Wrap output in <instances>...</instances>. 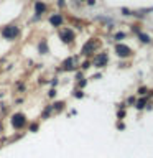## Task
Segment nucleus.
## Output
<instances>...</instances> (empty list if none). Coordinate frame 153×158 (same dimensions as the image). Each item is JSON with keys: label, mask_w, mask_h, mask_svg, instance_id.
Segmentation results:
<instances>
[{"label": "nucleus", "mask_w": 153, "mask_h": 158, "mask_svg": "<svg viewBox=\"0 0 153 158\" xmlns=\"http://www.w3.org/2000/svg\"><path fill=\"white\" fill-rule=\"evenodd\" d=\"M10 123H12V127L15 130H23V128L28 125V118L23 112H15V114H12V117H10Z\"/></svg>", "instance_id": "obj_1"}, {"label": "nucleus", "mask_w": 153, "mask_h": 158, "mask_svg": "<svg viewBox=\"0 0 153 158\" xmlns=\"http://www.w3.org/2000/svg\"><path fill=\"white\" fill-rule=\"evenodd\" d=\"M0 35H2V38L7 40V41H13V40H17L18 35H20V27H17V25H5V27L0 30Z\"/></svg>", "instance_id": "obj_2"}, {"label": "nucleus", "mask_w": 153, "mask_h": 158, "mask_svg": "<svg viewBox=\"0 0 153 158\" xmlns=\"http://www.w3.org/2000/svg\"><path fill=\"white\" fill-rule=\"evenodd\" d=\"M59 38H61V41L64 44H71L74 41V31L71 28H63L61 31H59Z\"/></svg>", "instance_id": "obj_3"}, {"label": "nucleus", "mask_w": 153, "mask_h": 158, "mask_svg": "<svg viewBox=\"0 0 153 158\" xmlns=\"http://www.w3.org/2000/svg\"><path fill=\"white\" fill-rule=\"evenodd\" d=\"M33 12H35V17L36 18L43 17V15L48 12V5L44 3L43 0H36V2H35V7H33Z\"/></svg>", "instance_id": "obj_4"}, {"label": "nucleus", "mask_w": 153, "mask_h": 158, "mask_svg": "<svg viewBox=\"0 0 153 158\" xmlns=\"http://www.w3.org/2000/svg\"><path fill=\"white\" fill-rule=\"evenodd\" d=\"M96 48H97V41H96V40H89V41L82 46L81 53L84 54V56H87V54H91V53L96 51Z\"/></svg>", "instance_id": "obj_5"}, {"label": "nucleus", "mask_w": 153, "mask_h": 158, "mask_svg": "<svg viewBox=\"0 0 153 158\" xmlns=\"http://www.w3.org/2000/svg\"><path fill=\"white\" fill-rule=\"evenodd\" d=\"M115 53H117V56H120V58H127V56H130V53H132V49L127 46V44H115Z\"/></svg>", "instance_id": "obj_6"}, {"label": "nucleus", "mask_w": 153, "mask_h": 158, "mask_svg": "<svg viewBox=\"0 0 153 158\" xmlns=\"http://www.w3.org/2000/svg\"><path fill=\"white\" fill-rule=\"evenodd\" d=\"M48 20H49V25H51V27H54V28H59V27L63 25V22H64V18H63L61 13H53Z\"/></svg>", "instance_id": "obj_7"}, {"label": "nucleus", "mask_w": 153, "mask_h": 158, "mask_svg": "<svg viewBox=\"0 0 153 158\" xmlns=\"http://www.w3.org/2000/svg\"><path fill=\"white\" fill-rule=\"evenodd\" d=\"M107 59H109L107 54H105V53H101V54H97V56L94 58L92 64H94L96 68H102V66H105V64H107Z\"/></svg>", "instance_id": "obj_8"}, {"label": "nucleus", "mask_w": 153, "mask_h": 158, "mask_svg": "<svg viewBox=\"0 0 153 158\" xmlns=\"http://www.w3.org/2000/svg\"><path fill=\"white\" fill-rule=\"evenodd\" d=\"M74 64H76V59L74 58H68L63 61V69L64 71H71V69H74Z\"/></svg>", "instance_id": "obj_9"}, {"label": "nucleus", "mask_w": 153, "mask_h": 158, "mask_svg": "<svg viewBox=\"0 0 153 158\" xmlns=\"http://www.w3.org/2000/svg\"><path fill=\"white\" fill-rule=\"evenodd\" d=\"M38 51L41 53V54H46V53H48V44H46V40H43V41L38 44Z\"/></svg>", "instance_id": "obj_10"}, {"label": "nucleus", "mask_w": 153, "mask_h": 158, "mask_svg": "<svg viewBox=\"0 0 153 158\" xmlns=\"http://www.w3.org/2000/svg\"><path fill=\"white\" fill-rule=\"evenodd\" d=\"M51 107H53L54 112H59L64 109V102H54V104H51Z\"/></svg>", "instance_id": "obj_11"}, {"label": "nucleus", "mask_w": 153, "mask_h": 158, "mask_svg": "<svg viewBox=\"0 0 153 158\" xmlns=\"http://www.w3.org/2000/svg\"><path fill=\"white\" fill-rule=\"evenodd\" d=\"M38 127H39V123L38 122H33V123H28V132H38Z\"/></svg>", "instance_id": "obj_12"}, {"label": "nucleus", "mask_w": 153, "mask_h": 158, "mask_svg": "<svg viewBox=\"0 0 153 158\" xmlns=\"http://www.w3.org/2000/svg\"><path fill=\"white\" fill-rule=\"evenodd\" d=\"M138 38H140L143 43H150V36H148V35H145V33H142V31L138 33Z\"/></svg>", "instance_id": "obj_13"}, {"label": "nucleus", "mask_w": 153, "mask_h": 158, "mask_svg": "<svg viewBox=\"0 0 153 158\" xmlns=\"http://www.w3.org/2000/svg\"><path fill=\"white\" fill-rule=\"evenodd\" d=\"M51 112H54V110H53V107H51V106H48L46 109H44V112H43V118H48Z\"/></svg>", "instance_id": "obj_14"}, {"label": "nucleus", "mask_w": 153, "mask_h": 158, "mask_svg": "<svg viewBox=\"0 0 153 158\" xmlns=\"http://www.w3.org/2000/svg\"><path fill=\"white\" fill-rule=\"evenodd\" d=\"M145 104H147V99H142V101H138L137 102V109H143V107H145Z\"/></svg>", "instance_id": "obj_15"}, {"label": "nucleus", "mask_w": 153, "mask_h": 158, "mask_svg": "<svg viewBox=\"0 0 153 158\" xmlns=\"http://www.w3.org/2000/svg\"><path fill=\"white\" fill-rule=\"evenodd\" d=\"M74 97L82 99V97H84V92H82V91H76V92H74Z\"/></svg>", "instance_id": "obj_16"}, {"label": "nucleus", "mask_w": 153, "mask_h": 158, "mask_svg": "<svg viewBox=\"0 0 153 158\" xmlns=\"http://www.w3.org/2000/svg\"><path fill=\"white\" fill-rule=\"evenodd\" d=\"M48 96H49V97H54V96H56V89H51V91H49V94H48Z\"/></svg>", "instance_id": "obj_17"}, {"label": "nucleus", "mask_w": 153, "mask_h": 158, "mask_svg": "<svg viewBox=\"0 0 153 158\" xmlns=\"http://www.w3.org/2000/svg\"><path fill=\"white\" fill-rule=\"evenodd\" d=\"M122 13L123 15H132V12H130V10H127V8H122Z\"/></svg>", "instance_id": "obj_18"}, {"label": "nucleus", "mask_w": 153, "mask_h": 158, "mask_svg": "<svg viewBox=\"0 0 153 158\" xmlns=\"http://www.w3.org/2000/svg\"><path fill=\"white\" fill-rule=\"evenodd\" d=\"M89 66H91V63H89V61H86V63H84V64H82V69H87Z\"/></svg>", "instance_id": "obj_19"}, {"label": "nucleus", "mask_w": 153, "mask_h": 158, "mask_svg": "<svg viewBox=\"0 0 153 158\" xmlns=\"http://www.w3.org/2000/svg\"><path fill=\"white\" fill-rule=\"evenodd\" d=\"M145 91H147V89L142 87V89H138V94H145Z\"/></svg>", "instance_id": "obj_20"}, {"label": "nucleus", "mask_w": 153, "mask_h": 158, "mask_svg": "<svg viewBox=\"0 0 153 158\" xmlns=\"http://www.w3.org/2000/svg\"><path fill=\"white\" fill-rule=\"evenodd\" d=\"M115 38H117V40H118V38H123V33H117V35H115Z\"/></svg>", "instance_id": "obj_21"}, {"label": "nucleus", "mask_w": 153, "mask_h": 158, "mask_svg": "<svg viewBox=\"0 0 153 158\" xmlns=\"http://www.w3.org/2000/svg\"><path fill=\"white\" fill-rule=\"evenodd\" d=\"M58 5H59V7H63V5H64V0H58Z\"/></svg>", "instance_id": "obj_22"}, {"label": "nucleus", "mask_w": 153, "mask_h": 158, "mask_svg": "<svg viewBox=\"0 0 153 158\" xmlns=\"http://www.w3.org/2000/svg\"><path fill=\"white\" fill-rule=\"evenodd\" d=\"M87 3H89V5H94L96 2H94V0H87Z\"/></svg>", "instance_id": "obj_23"}, {"label": "nucleus", "mask_w": 153, "mask_h": 158, "mask_svg": "<svg viewBox=\"0 0 153 158\" xmlns=\"http://www.w3.org/2000/svg\"><path fill=\"white\" fill-rule=\"evenodd\" d=\"M35 2H36V0H35Z\"/></svg>", "instance_id": "obj_24"}]
</instances>
